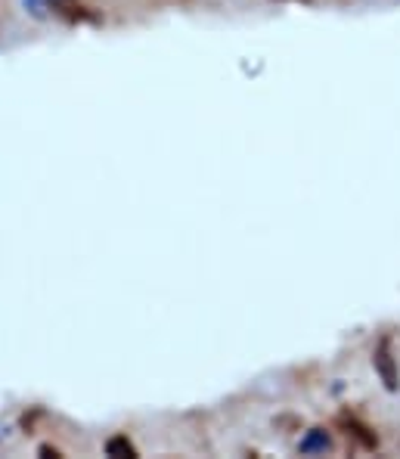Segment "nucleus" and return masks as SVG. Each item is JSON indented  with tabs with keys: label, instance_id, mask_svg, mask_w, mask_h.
<instances>
[{
	"label": "nucleus",
	"instance_id": "39448f33",
	"mask_svg": "<svg viewBox=\"0 0 400 459\" xmlns=\"http://www.w3.org/2000/svg\"><path fill=\"white\" fill-rule=\"evenodd\" d=\"M323 450H329V435L320 429L310 431V435L301 441V454H323Z\"/></svg>",
	"mask_w": 400,
	"mask_h": 459
},
{
	"label": "nucleus",
	"instance_id": "20e7f679",
	"mask_svg": "<svg viewBox=\"0 0 400 459\" xmlns=\"http://www.w3.org/2000/svg\"><path fill=\"white\" fill-rule=\"evenodd\" d=\"M106 454H109V456H127V459H134V456H137V447H134V444L127 441V435H115V437H109V444H106Z\"/></svg>",
	"mask_w": 400,
	"mask_h": 459
},
{
	"label": "nucleus",
	"instance_id": "f03ea898",
	"mask_svg": "<svg viewBox=\"0 0 400 459\" xmlns=\"http://www.w3.org/2000/svg\"><path fill=\"white\" fill-rule=\"evenodd\" d=\"M53 13L63 19H69V22H87V19H93V13L87 10L81 0H53Z\"/></svg>",
	"mask_w": 400,
	"mask_h": 459
},
{
	"label": "nucleus",
	"instance_id": "423d86ee",
	"mask_svg": "<svg viewBox=\"0 0 400 459\" xmlns=\"http://www.w3.org/2000/svg\"><path fill=\"white\" fill-rule=\"evenodd\" d=\"M40 456H59V450L57 447H47V444H44V447H40Z\"/></svg>",
	"mask_w": 400,
	"mask_h": 459
},
{
	"label": "nucleus",
	"instance_id": "0eeeda50",
	"mask_svg": "<svg viewBox=\"0 0 400 459\" xmlns=\"http://www.w3.org/2000/svg\"><path fill=\"white\" fill-rule=\"evenodd\" d=\"M298 4H301V0H298ZM304 4H308V0H304Z\"/></svg>",
	"mask_w": 400,
	"mask_h": 459
},
{
	"label": "nucleus",
	"instance_id": "7ed1b4c3",
	"mask_svg": "<svg viewBox=\"0 0 400 459\" xmlns=\"http://www.w3.org/2000/svg\"><path fill=\"white\" fill-rule=\"evenodd\" d=\"M342 422H344V425H348V435H354V437H357V441H361V444H363V447H376V444H378V437H376V435H372V431H370V429H366V425H363V422H357V420H354V416H342Z\"/></svg>",
	"mask_w": 400,
	"mask_h": 459
},
{
	"label": "nucleus",
	"instance_id": "f257e3e1",
	"mask_svg": "<svg viewBox=\"0 0 400 459\" xmlns=\"http://www.w3.org/2000/svg\"><path fill=\"white\" fill-rule=\"evenodd\" d=\"M372 367H376L378 379L388 391H397L400 388V369H397V360H395V351H391V339H382L376 344V354H372Z\"/></svg>",
	"mask_w": 400,
	"mask_h": 459
}]
</instances>
